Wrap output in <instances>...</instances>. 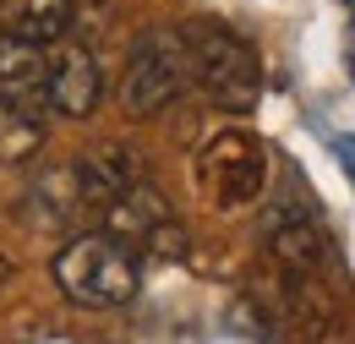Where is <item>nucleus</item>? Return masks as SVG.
Returning a JSON list of instances; mask_svg holds the SVG:
<instances>
[{"label": "nucleus", "mask_w": 355, "mask_h": 344, "mask_svg": "<svg viewBox=\"0 0 355 344\" xmlns=\"http://www.w3.org/2000/svg\"><path fill=\"white\" fill-rule=\"evenodd\" d=\"M39 98H44V49L0 33V104L39 110Z\"/></svg>", "instance_id": "nucleus-7"}, {"label": "nucleus", "mask_w": 355, "mask_h": 344, "mask_svg": "<svg viewBox=\"0 0 355 344\" xmlns=\"http://www.w3.org/2000/svg\"><path fill=\"white\" fill-rule=\"evenodd\" d=\"M104 98V77H98V60H93L88 44L66 39L44 55V104L66 121H88Z\"/></svg>", "instance_id": "nucleus-5"}, {"label": "nucleus", "mask_w": 355, "mask_h": 344, "mask_svg": "<svg viewBox=\"0 0 355 344\" xmlns=\"http://www.w3.org/2000/svg\"><path fill=\"white\" fill-rule=\"evenodd\" d=\"M345 6H355V0H345Z\"/></svg>", "instance_id": "nucleus-14"}, {"label": "nucleus", "mask_w": 355, "mask_h": 344, "mask_svg": "<svg viewBox=\"0 0 355 344\" xmlns=\"http://www.w3.org/2000/svg\"><path fill=\"white\" fill-rule=\"evenodd\" d=\"M39 137H44L39 110L0 104V153H6V159H22V153H33V148H39Z\"/></svg>", "instance_id": "nucleus-10"}, {"label": "nucleus", "mask_w": 355, "mask_h": 344, "mask_svg": "<svg viewBox=\"0 0 355 344\" xmlns=\"http://www.w3.org/2000/svg\"><path fill=\"white\" fill-rule=\"evenodd\" d=\"M180 44H186V66H191L197 87L219 110L246 115L257 104V93H263V60H257V49L241 33H230L224 22H191L180 33Z\"/></svg>", "instance_id": "nucleus-2"}, {"label": "nucleus", "mask_w": 355, "mask_h": 344, "mask_svg": "<svg viewBox=\"0 0 355 344\" xmlns=\"http://www.w3.org/2000/svg\"><path fill=\"white\" fill-rule=\"evenodd\" d=\"M334 159H339V164H345V175L355 180V131H350V137H339V142H334Z\"/></svg>", "instance_id": "nucleus-11"}, {"label": "nucleus", "mask_w": 355, "mask_h": 344, "mask_svg": "<svg viewBox=\"0 0 355 344\" xmlns=\"http://www.w3.org/2000/svg\"><path fill=\"white\" fill-rule=\"evenodd\" d=\"M191 83V66H186V44L180 33H164V28H148L137 33L132 60H126V110L132 115H159L164 104H175L180 87Z\"/></svg>", "instance_id": "nucleus-3"}, {"label": "nucleus", "mask_w": 355, "mask_h": 344, "mask_svg": "<svg viewBox=\"0 0 355 344\" xmlns=\"http://www.w3.org/2000/svg\"><path fill=\"white\" fill-rule=\"evenodd\" d=\"M110 235H121V241H132V235H142V241H153L164 224H170V208H164V197L153 191V186H132L121 203H110Z\"/></svg>", "instance_id": "nucleus-9"}, {"label": "nucleus", "mask_w": 355, "mask_h": 344, "mask_svg": "<svg viewBox=\"0 0 355 344\" xmlns=\"http://www.w3.org/2000/svg\"><path fill=\"white\" fill-rule=\"evenodd\" d=\"M55 284L66 290V301L77 306H126L142 284L132 241L110 235V230H88L77 241H66L55 252Z\"/></svg>", "instance_id": "nucleus-1"}, {"label": "nucleus", "mask_w": 355, "mask_h": 344, "mask_svg": "<svg viewBox=\"0 0 355 344\" xmlns=\"http://www.w3.org/2000/svg\"><path fill=\"white\" fill-rule=\"evenodd\" d=\"M268 252L284 262L290 273H311V268L328 262V235L311 218H284V224L268 230Z\"/></svg>", "instance_id": "nucleus-8"}, {"label": "nucleus", "mask_w": 355, "mask_h": 344, "mask_svg": "<svg viewBox=\"0 0 355 344\" xmlns=\"http://www.w3.org/2000/svg\"><path fill=\"white\" fill-rule=\"evenodd\" d=\"M345 71H350V77H355V22H350V28H345Z\"/></svg>", "instance_id": "nucleus-12"}, {"label": "nucleus", "mask_w": 355, "mask_h": 344, "mask_svg": "<svg viewBox=\"0 0 355 344\" xmlns=\"http://www.w3.org/2000/svg\"><path fill=\"white\" fill-rule=\"evenodd\" d=\"M6 279H11V262H6V257H0V284H6Z\"/></svg>", "instance_id": "nucleus-13"}, {"label": "nucleus", "mask_w": 355, "mask_h": 344, "mask_svg": "<svg viewBox=\"0 0 355 344\" xmlns=\"http://www.w3.org/2000/svg\"><path fill=\"white\" fill-rule=\"evenodd\" d=\"M71 28V0H0V33L17 44H60Z\"/></svg>", "instance_id": "nucleus-6"}, {"label": "nucleus", "mask_w": 355, "mask_h": 344, "mask_svg": "<svg viewBox=\"0 0 355 344\" xmlns=\"http://www.w3.org/2000/svg\"><path fill=\"white\" fill-rule=\"evenodd\" d=\"M268 180V159L246 131H219L197 153V186L214 208H246Z\"/></svg>", "instance_id": "nucleus-4"}]
</instances>
